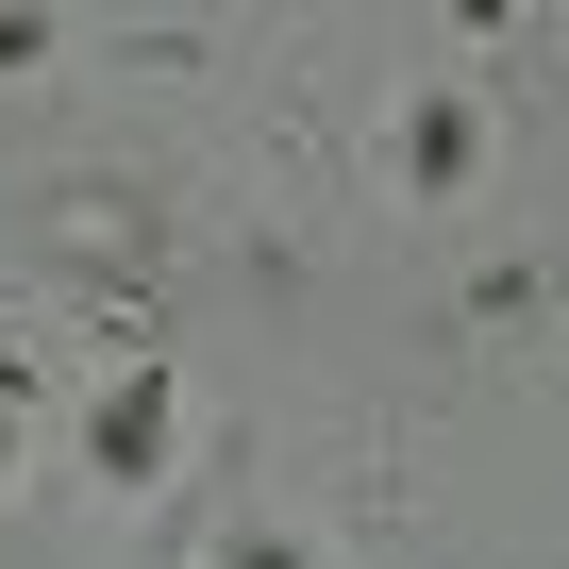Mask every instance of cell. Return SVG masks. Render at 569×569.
Wrapping results in <instances>:
<instances>
[{"mask_svg":"<svg viewBox=\"0 0 569 569\" xmlns=\"http://www.w3.org/2000/svg\"><path fill=\"white\" fill-rule=\"evenodd\" d=\"M469 151H486L469 101H419V118H402V168H419V184H469Z\"/></svg>","mask_w":569,"mask_h":569,"instance_id":"1","label":"cell"}]
</instances>
